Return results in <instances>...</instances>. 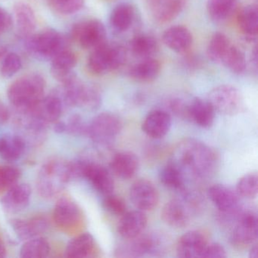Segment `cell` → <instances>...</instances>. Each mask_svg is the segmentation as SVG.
I'll return each instance as SVG.
<instances>
[{"label": "cell", "instance_id": "cell-1", "mask_svg": "<svg viewBox=\"0 0 258 258\" xmlns=\"http://www.w3.org/2000/svg\"><path fill=\"white\" fill-rule=\"evenodd\" d=\"M173 161L187 176L203 180L211 177L217 171L218 155L208 145L196 139H185L173 151Z\"/></svg>", "mask_w": 258, "mask_h": 258}, {"label": "cell", "instance_id": "cell-2", "mask_svg": "<svg viewBox=\"0 0 258 258\" xmlns=\"http://www.w3.org/2000/svg\"><path fill=\"white\" fill-rule=\"evenodd\" d=\"M70 161L53 158L40 167L37 178V189L43 199H53L59 196L72 180Z\"/></svg>", "mask_w": 258, "mask_h": 258}, {"label": "cell", "instance_id": "cell-3", "mask_svg": "<svg viewBox=\"0 0 258 258\" xmlns=\"http://www.w3.org/2000/svg\"><path fill=\"white\" fill-rule=\"evenodd\" d=\"M46 81L39 74H29L19 78L9 87L7 95L16 111L31 109L44 96Z\"/></svg>", "mask_w": 258, "mask_h": 258}, {"label": "cell", "instance_id": "cell-4", "mask_svg": "<svg viewBox=\"0 0 258 258\" xmlns=\"http://www.w3.org/2000/svg\"><path fill=\"white\" fill-rule=\"evenodd\" d=\"M199 196L188 192L186 190L181 191L179 199L167 202L161 211L163 221L174 228H184L191 222V217L200 208Z\"/></svg>", "mask_w": 258, "mask_h": 258}, {"label": "cell", "instance_id": "cell-5", "mask_svg": "<svg viewBox=\"0 0 258 258\" xmlns=\"http://www.w3.org/2000/svg\"><path fill=\"white\" fill-rule=\"evenodd\" d=\"M25 40V47L28 53L42 61L52 60L57 54L69 48L67 38L54 29H46L31 34Z\"/></svg>", "mask_w": 258, "mask_h": 258}, {"label": "cell", "instance_id": "cell-6", "mask_svg": "<svg viewBox=\"0 0 258 258\" xmlns=\"http://www.w3.org/2000/svg\"><path fill=\"white\" fill-rule=\"evenodd\" d=\"M126 59V52L123 46L105 42L92 50L87 61V67L93 75L100 76L120 69Z\"/></svg>", "mask_w": 258, "mask_h": 258}, {"label": "cell", "instance_id": "cell-7", "mask_svg": "<svg viewBox=\"0 0 258 258\" xmlns=\"http://www.w3.org/2000/svg\"><path fill=\"white\" fill-rule=\"evenodd\" d=\"M122 122L120 117L111 112H102L87 123V137L93 143L107 146L120 134Z\"/></svg>", "mask_w": 258, "mask_h": 258}, {"label": "cell", "instance_id": "cell-8", "mask_svg": "<svg viewBox=\"0 0 258 258\" xmlns=\"http://www.w3.org/2000/svg\"><path fill=\"white\" fill-rule=\"evenodd\" d=\"M72 38L85 49H93L107 42L105 25L98 19H87L75 24L71 32Z\"/></svg>", "mask_w": 258, "mask_h": 258}, {"label": "cell", "instance_id": "cell-9", "mask_svg": "<svg viewBox=\"0 0 258 258\" xmlns=\"http://www.w3.org/2000/svg\"><path fill=\"white\" fill-rule=\"evenodd\" d=\"M207 100L215 111L224 115H235L243 108V97L239 90L232 85L223 84L211 90Z\"/></svg>", "mask_w": 258, "mask_h": 258}, {"label": "cell", "instance_id": "cell-10", "mask_svg": "<svg viewBox=\"0 0 258 258\" xmlns=\"http://www.w3.org/2000/svg\"><path fill=\"white\" fill-rule=\"evenodd\" d=\"M258 220L253 211H241L230 235L231 242L238 247L252 245L257 240Z\"/></svg>", "mask_w": 258, "mask_h": 258}, {"label": "cell", "instance_id": "cell-11", "mask_svg": "<svg viewBox=\"0 0 258 258\" xmlns=\"http://www.w3.org/2000/svg\"><path fill=\"white\" fill-rule=\"evenodd\" d=\"M82 160V177L101 194L108 196L114 190V181L106 167L99 163Z\"/></svg>", "mask_w": 258, "mask_h": 258}, {"label": "cell", "instance_id": "cell-12", "mask_svg": "<svg viewBox=\"0 0 258 258\" xmlns=\"http://www.w3.org/2000/svg\"><path fill=\"white\" fill-rule=\"evenodd\" d=\"M66 109L61 97L55 90L49 96H43L33 108L27 111V112H29L36 118L48 125L58 120Z\"/></svg>", "mask_w": 258, "mask_h": 258}, {"label": "cell", "instance_id": "cell-13", "mask_svg": "<svg viewBox=\"0 0 258 258\" xmlns=\"http://www.w3.org/2000/svg\"><path fill=\"white\" fill-rule=\"evenodd\" d=\"M130 197L134 206L142 211L155 209L159 202V194L151 181L140 179L136 181L130 189Z\"/></svg>", "mask_w": 258, "mask_h": 258}, {"label": "cell", "instance_id": "cell-14", "mask_svg": "<svg viewBox=\"0 0 258 258\" xmlns=\"http://www.w3.org/2000/svg\"><path fill=\"white\" fill-rule=\"evenodd\" d=\"M31 197V186L25 182H17L7 190L0 200V205L7 214H19L28 208Z\"/></svg>", "mask_w": 258, "mask_h": 258}, {"label": "cell", "instance_id": "cell-15", "mask_svg": "<svg viewBox=\"0 0 258 258\" xmlns=\"http://www.w3.org/2000/svg\"><path fill=\"white\" fill-rule=\"evenodd\" d=\"M52 217L58 227L69 230L75 229L81 222V210L70 198L61 197L54 207Z\"/></svg>", "mask_w": 258, "mask_h": 258}, {"label": "cell", "instance_id": "cell-16", "mask_svg": "<svg viewBox=\"0 0 258 258\" xmlns=\"http://www.w3.org/2000/svg\"><path fill=\"white\" fill-rule=\"evenodd\" d=\"M148 11L158 24L172 22L180 15L185 7V0H146Z\"/></svg>", "mask_w": 258, "mask_h": 258}, {"label": "cell", "instance_id": "cell-17", "mask_svg": "<svg viewBox=\"0 0 258 258\" xmlns=\"http://www.w3.org/2000/svg\"><path fill=\"white\" fill-rule=\"evenodd\" d=\"M9 223L18 238L22 241H28L40 236L49 229V222L43 216L28 219L13 218Z\"/></svg>", "mask_w": 258, "mask_h": 258}, {"label": "cell", "instance_id": "cell-18", "mask_svg": "<svg viewBox=\"0 0 258 258\" xmlns=\"http://www.w3.org/2000/svg\"><path fill=\"white\" fill-rule=\"evenodd\" d=\"M51 61L52 76L61 85L69 84L78 78L73 71L78 59L76 55L69 48L57 54Z\"/></svg>", "mask_w": 258, "mask_h": 258}, {"label": "cell", "instance_id": "cell-19", "mask_svg": "<svg viewBox=\"0 0 258 258\" xmlns=\"http://www.w3.org/2000/svg\"><path fill=\"white\" fill-rule=\"evenodd\" d=\"M126 242L119 246L116 256L120 257H137L155 251L158 247V240L152 235L142 233L136 238L126 240Z\"/></svg>", "mask_w": 258, "mask_h": 258}, {"label": "cell", "instance_id": "cell-20", "mask_svg": "<svg viewBox=\"0 0 258 258\" xmlns=\"http://www.w3.org/2000/svg\"><path fill=\"white\" fill-rule=\"evenodd\" d=\"M208 196L220 214H232L240 209L239 196L226 185L215 184L209 187Z\"/></svg>", "mask_w": 258, "mask_h": 258}, {"label": "cell", "instance_id": "cell-21", "mask_svg": "<svg viewBox=\"0 0 258 258\" xmlns=\"http://www.w3.org/2000/svg\"><path fill=\"white\" fill-rule=\"evenodd\" d=\"M206 235L199 230L188 231L182 235L176 244L179 257H202V252L208 243Z\"/></svg>", "mask_w": 258, "mask_h": 258}, {"label": "cell", "instance_id": "cell-22", "mask_svg": "<svg viewBox=\"0 0 258 258\" xmlns=\"http://www.w3.org/2000/svg\"><path fill=\"white\" fill-rule=\"evenodd\" d=\"M171 117L167 111L155 109L145 117L142 128L148 137L158 140L167 135L171 127Z\"/></svg>", "mask_w": 258, "mask_h": 258}, {"label": "cell", "instance_id": "cell-23", "mask_svg": "<svg viewBox=\"0 0 258 258\" xmlns=\"http://www.w3.org/2000/svg\"><path fill=\"white\" fill-rule=\"evenodd\" d=\"M147 223L148 219L144 211H126L120 217L117 232L124 239H132L144 232Z\"/></svg>", "mask_w": 258, "mask_h": 258}, {"label": "cell", "instance_id": "cell-24", "mask_svg": "<svg viewBox=\"0 0 258 258\" xmlns=\"http://www.w3.org/2000/svg\"><path fill=\"white\" fill-rule=\"evenodd\" d=\"M137 8L131 3H121L114 7L110 15V25L119 34L127 32L137 23Z\"/></svg>", "mask_w": 258, "mask_h": 258}, {"label": "cell", "instance_id": "cell-25", "mask_svg": "<svg viewBox=\"0 0 258 258\" xmlns=\"http://www.w3.org/2000/svg\"><path fill=\"white\" fill-rule=\"evenodd\" d=\"M215 110L208 100L196 97L188 100L186 119L202 128H209L214 123Z\"/></svg>", "mask_w": 258, "mask_h": 258}, {"label": "cell", "instance_id": "cell-26", "mask_svg": "<svg viewBox=\"0 0 258 258\" xmlns=\"http://www.w3.org/2000/svg\"><path fill=\"white\" fill-rule=\"evenodd\" d=\"M162 40L164 44L173 52L185 53L191 48L193 37L186 27L174 25L164 31Z\"/></svg>", "mask_w": 258, "mask_h": 258}, {"label": "cell", "instance_id": "cell-27", "mask_svg": "<svg viewBox=\"0 0 258 258\" xmlns=\"http://www.w3.org/2000/svg\"><path fill=\"white\" fill-rule=\"evenodd\" d=\"M140 167L138 157L131 152H120L111 158L110 167L117 177L129 179L134 177Z\"/></svg>", "mask_w": 258, "mask_h": 258}, {"label": "cell", "instance_id": "cell-28", "mask_svg": "<svg viewBox=\"0 0 258 258\" xmlns=\"http://www.w3.org/2000/svg\"><path fill=\"white\" fill-rule=\"evenodd\" d=\"M237 23L247 41H256L258 35L257 5L250 4L241 9L237 15Z\"/></svg>", "mask_w": 258, "mask_h": 258}, {"label": "cell", "instance_id": "cell-29", "mask_svg": "<svg viewBox=\"0 0 258 258\" xmlns=\"http://www.w3.org/2000/svg\"><path fill=\"white\" fill-rule=\"evenodd\" d=\"M14 19L18 34L22 38L34 34L37 26V18L31 6L19 2L14 7Z\"/></svg>", "mask_w": 258, "mask_h": 258}, {"label": "cell", "instance_id": "cell-30", "mask_svg": "<svg viewBox=\"0 0 258 258\" xmlns=\"http://www.w3.org/2000/svg\"><path fill=\"white\" fill-rule=\"evenodd\" d=\"M27 143L19 134H4L0 136V158L9 162L18 161L26 149Z\"/></svg>", "mask_w": 258, "mask_h": 258}, {"label": "cell", "instance_id": "cell-31", "mask_svg": "<svg viewBox=\"0 0 258 258\" xmlns=\"http://www.w3.org/2000/svg\"><path fill=\"white\" fill-rule=\"evenodd\" d=\"M239 0H208L207 13L215 24L227 22L236 13Z\"/></svg>", "mask_w": 258, "mask_h": 258}, {"label": "cell", "instance_id": "cell-32", "mask_svg": "<svg viewBox=\"0 0 258 258\" xmlns=\"http://www.w3.org/2000/svg\"><path fill=\"white\" fill-rule=\"evenodd\" d=\"M161 70V63L152 58H143L136 63L128 72L130 78L138 82L147 83L158 78Z\"/></svg>", "mask_w": 258, "mask_h": 258}, {"label": "cell", "instance_id": "cell-33", "mask_svg": "<svg viewBox=\"0 0 258 258\" xmlns=\"http://www.w3.org/2000/svg\"><path fill=\"white\" fill-rule=\"evenodd\" d=\"M96 247L94 238L88 232L72 238L66 249L67 257L85 258L92 256Z\"/></svg>", "mask_w": 258, "mask_h": 258}, {"label": "cell", "instance_id": "cell-34", "mask_svg": "<svg viewBox=\"0 0 258 258\" xmlns=\"http://www.w3.org/2000/svg\"><path fill=\"white\" fill-rule=\"evenodd\" d=\"M130 50L137 58H152L158 49L156 39L150 34H140L134 36L129 44Z\"/></svg>", "mask_w": 258, "mask_h": 258}, {"label": "cell", "instance_id": "cell-35", "mask_svg": "<svg viewBox=\"0 0 258 258\" xmlns=\"http://www.w3.org/2000/svg\"><path fill=\"white\" fill-rule=\"evenodd\" d=\"M232 45V43L227 36L223 33H215L208 43L207 55L214 63L222 64Z\"/></svg>", "mask_w": 258, "mask_h": 258}, {"label": "cell", "instance_id": "cell-36", "mask_svg": "<svg viewBox=\"0 0 258 258\" xmlns=\"http://www.w3.org/2000/svg\"><path fill=\"white\" fill-rule=\"evenodd\" d=\"M160 180L161 183L175 191H182L185 190V177L180 169L170 161L160 172Z\"/></svg>", "mask_w": 258, "mask_h": 258}, {"label": "cell", "instance_id": "cell-37", "mask_svg": "<svg viewBox=\"0 0 258 258\" xmlns=\"http://www.w3.org/2000/svg\"><path fill=\"white\" fill-rule=\"evenodd\" d=\"M50 244L43 237H36L28 240L21 247L22 258H45L50 253Z\"/></svg>", "mask_w": 258, "mask_h": 258}, {"label": "cell", "instance_id": "cell-38", "mask_svg": "<svg viewBox=\"0 0 258 258\" xmlns=\"http://www.w3.org/2000/svg\"><path fill=\"white\" fill-rule=\"evenodd\" d=\"M222 66L235 75L244 73L247 68V61L244 52L233 43Z\"/></svg>", "mask_w": 258, "mask_h": 258}, {"label": "cell", "instance_id": "cell-39", "mask_svg": "<svg viewBox=\"0 0 258 258\" xmlns=\"http://www.w3.org/2000/svg\"><path fill=\"white\" fill-rule=\"evenodd\" d=\"M258 176L256 173H247L237 182L236 192L245 199H255L257 196Z\"/></svg>", "mask_w": 258, "mask_h": 258}, {"label": "cell", "instance_id": "cell-40", "mask_svg": "<svg viewBox=\"0 0 258 258\" xmlns=\"http://www.w3.org/2000/svg\"><path fill=\"white\" fill-rule=\"evenodd\" d=\"M49 7L61 15H72L83 8L85 0H47Z\"/></svg>", "mask_w": 258, "mask_h": 258}, {"label": "cell", "instance_id": "cell-41", "mask_svg": "<svg viewBox=\"0 0 258 258\" xmlns=\"http://www.w3.org/2000/svg\"><path fill=\"white\" fill-rule=\"evenodd\" d=\"M22 176V172L16 167L0 165V191H7L17 183Z\"/></svg>", "mask_w": 258, "mask_h": 258}, {"label": "cell", "instance_id": "cell-42", "mask_svg": "<svg viewBox=\"0 0 258 258\" xmlns=\"http://www.w3.org/2000/svg\"><path fill=\"white\" fill-rule=\"evenodd\" d=\"M22 67L21 57L15 52H10L3 60L0 72L4 78H10L19 72Z\"/></svg>", "mask_w": 258, "mask_h": 258}, {"label": "cell", "instance_id": "cell-43", "mask_svg": "<svg viewBox=\"0 0 258 258\" xmlns=\"http://www.w3.org/2000/svg\"><path fill=\"white\" fill-rule=\"evenodd\" d=\"M103 201V206L105 210L116 216H120L126 212V202L123 199L114 195L105 196Z\"/></svg>", "mask_w": 258, "mask_h": 258}, {"label": "cell", "instance_id": "cell-44", "mask_svg": "<svg viewBox=\"0 0 258 258\" xmlns=\"http://www.w3.org/2000/svg\"><path fill=\"white\" fill-rule=\"evenodd\" d=\"M66 134L73 136L87 135V123L84 122L80 114H75L69 117L66 122Z\"/></svg>", "mask_w": 258, "mask_h": 258}, {"label": "cell", "instance_id": "cell-45", "mask_svg": "<svg viewBox=\"0 0 258 258\" xmlns=\"http://www.w3.org/2000/svg\"><path fill=\"white\" fill-rule=\"evenodd\" d=\"M226 256L224 247L217 242L207 243L202 254V257L205 258H223Z\"/></svg>", "mask_w": 258, "mask_h": 258}, {"label": "cell", "instance_id": "cell-46", "mask_svg": "<svg viewBox=\"0 0 258 258\" xmlns=\"http://www.w3.org/2000/svg\"><path fill=\"white\" fill-rule=\"evenodd\" d=\"M13 17L3 7H0V34L6 32L13 25Z\"/></svg>", "mask_w": 258, "mask_h": 258}, {"label": "cell", "instance_id": "cell-47", "mask_svg": "<svg viewBox=\"0 0 258 258\" xmlns=\"http://www.w3.org/2000/svg\"><path fill=\"white\" fill-rule=\"evenodd\" d=\"M10 111L2 102H0V125L4 124L10 118Z\"/></svg>", "mask_w": 258, "mask_h": 258}, {"label": "cell", "instance_id": "cell-48", "mask_svg": "<svg viewBox=\"0 0 258 258\" xmlns=\"http://www.w3.org/2000/svg\"><path fill=\"white\" fill-rule=\"evenodd\" d=\"M54 123L53 130L56 134H66V122L57 120Z\"/></svg>", "mask_w": 258, "mask_h": 258}, {"label": "cell", "instance_id": "cell-49", "mask_svg": "<svg viewBox=\"0 0 258 258\" xmlns=\"http://www.w3.org/2000/svg\"><path fill=\"white\" fill-rule=\"evenodd\" d=\"M258 256V248L256 244H252L250 247V251H249V257L250 258H257Z\"/></svg>", "mask_w": 258, "mask_h": 258}, {"label": "cell", "instance_id": "cell-50", "mask_svg": "<svg viewBox=\"0 0 258 258\" xmlns=\"http://www.w3.org/2000/svg\"><path fill=\"white\" fill-rule=\"evenodd\" d=\"M6 256H7V249L4 241L0 237V257H5Z\"/></svg>", "mask_w": 258, "mask_h": 258}, {"label": "cell", "instance_id": "cell-51", "mask_svg": "<svg viewBox=\"0 0 258 258\" xmlns=\"http://www.w3.org/2000/svg\"><path fill=\"white\" fill-rule=\"evenodd\" d=\"M251 61L254 64L255 68H256V64H257V51H256V47L253 49V52H252Z\"/></svg>", "mask_w": 258, "mask_h": 258}, {"label": "cell", "instance_id": "cell-52", "mask_svg": "<svg viewBox=\"0 0 258 258\" xmlns=\"http://www.w3.org/2000/svg\"><path fill=\"white\" fill-rule=\"evenodd\" d=\"M105 1H108V2H109V1H113V0H105Z\"/></svg>", "mask_w": 258, "mask_h": 258}]
</instances>
